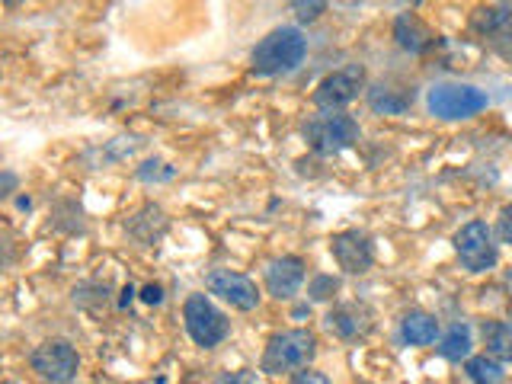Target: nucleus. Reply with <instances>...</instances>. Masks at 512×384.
<instances>
[{
    "label": "nucleus",
    "instance_id": "nucleus-18",
    "mask_svg": "<svg viewBox=\"0 0 512 384\" xmlns=\"http://www.w3.org/2000/svg\"><path fill=\"white\" fill-rule=\"evenodd\" d=\"M471 346H474L471 327L468 324H452V327H448V333L442 336L439 352H442V359H448V362H461V359H471Z\"/></svg>",
    "mask_w": 512,
    "mask_h": 384
},
{
    "label": "nucleus",
    "instance_id": "nucleus-11",
    "mask_svg": "<svg viewBox=\"0 0 512 384\" xmlns=\"http://www.w3.org/2000/svg\"><path fill=\"white\" fill-rule=\"evenodd\" d=\"M304 282V260L301 256H279L266 266V288L272 298H292Z\"/></svg>",
    "mask_w": 512,
    "mask_h": 384
},
{
    "label": "nucleus",
    "instance_id": "nucleus-4",
    "mask_svg": "<svg viewBox=\"0 0 512 384\" xmlns=\"http://www.w3.org/2000/svg\"><path fill=\"white\" fill-rule=\"evenodd\" d=\"M429 112L439 119H471L477 112L487 109V93L477 90L471 84H436L429 90V100H426Z\"/></svg>",
    "mask_w": 512,
    "mask_h": 384
},
{
    "label": "nucleus",
    "instance_id": "nucleus-5",
    "mask_svg": "<svg viewBox=\"0 0 512 384\" xmlns=\"http://www.w3.org/2000/svg\"><path fill=\"white\" fill-rule=\"evenodd\" d=\"M183 320H186V330L192 336V343L202 346V349H215L224 336L231 333L228 317H224L205 295H189L186 298Z\"/></svg>",
    "mask_w": 512,
    "mask_h": 384
},
{
    "label": "nucleus",
    "instance_id": "nucleus-20",
    "mask_svg": "<svg viewBox=\"0 0 512 384\" xmlns=\"http://www.w3.org/2000/svg\"><path fill=\"white\" fill-rule=\"evenodd\" d=\"M336 288H340V282H336L333 276H317L314 282H311V298L314 301H324V298H330L333 292H336Z\"/></svg>",
    "mask_w": 512,
    "mask_h": 384
},
{
    "label": "nucleus",
    "instance_id": "nucleus-17",
    "mask_svg": "<svg viewBox=\"0 0 512 384\" xmlns=\"http://www.w3.org/2000/svg\"><path fill=\"white\" fill-rule=\"evenodd\" d=\"M484 343H487L490 359L512 362V324H506V320H490V324H484Z\"/></svg>",
    "mask_w": 512,
    "mask_h": 384
},
{
    "label": "nucleus",
    "instance_id": "nucleus-2",
    "mask_svg": "<svg viewBox=\"0 0 512 384\" xmlns=\"http://www.w3.org/2000/svg\"><path fill=\"white\" fill-rule=\"evenodd\" d=\"M317 356V340L311 330H282L269 336L266 352H263V372L269 375H285V372H301L308 368Z\"/></svg>",
    "mask_w": 512,
    "mask_h": 384
},
{
    "label": "nucleus",
    "instance_id": "nucleus-7",
    "mask_svg": "<svg viewBox=\"0 0 512 384\" xmlns=\"http://www.w3.org/2000/svg\"><path fill=\"white\" fill-rule=\"evenodd\" d=\"M29 365H32V372H36V375H39L42 381H48V384H68V381L77 375L80 356L74 352L71 343H64V340H48V343H42V346L32 349Z\"/></svg>",
    "mask_w": 512,
    "mask_h": 384
},
{
    "label": "nucleus",
    "instance_id": "nucleus-13",
    "mask_svg": "<svg viewBox=\"0 0 512 384\" xmlns=\"http://www.w3.org/2000/svg\"><path fill=\"white\" fill-rule=\"evenodd\" d=\"M471 29L480 39L500 42V39H512V7H484L474 13Z\"/></svg>",
    "mask_w": 512,
    "mask_h": 384
},
{
    "label": "nucleus",
    "instance_id": "nucleus-14",
    "mask_svg": "<svg viewBox=\"0 0 512 384\" xmlns=\"http://www.w3.org/2000/svg\"><path fill=\"white\" fill-rule=\"evenodd\" d=\"M400 333H404V340L410 346H429L439 336V320L426 311H410L400 320Z\"/></svg>",
    "mask_w": 512,
    "mask_h": 384
},
{
    "label": "nucleus",
    "instance_id": "nucleus-1",
    "mask_svg": "<svg viewBox=\"0 0 512 384\" xmlns=\"http://www.w3.org/2000/svg\"><path fill=\"white\" fill-rule=\"evenodd\" d=\"M304 52H308V39H304L295 26H279V29H272L266 39L256 42L250 55V68L266 77L285 74L298 68L304 61Z\"/></svg>",
    "mask_w": 512,
    "mask_h": 384
},
{
    "label": "nucleus",
    "instance_id": "nucleus-9",
    "mask_svg": "<svg viewBox=\"0 0 512 384\" xmlns=\"http://www.w3.org/2000/svg\"><path fill=\"white\" fill-rule=\"evenodd\" d=\"M208 292L218 295L221 301H228L237 311H253L256 304H260V288H256V282L234 269H215L212 276H208Z\"/></svg>",
    "mask_w": 512,
    "mask_h": 384
},
{
    "label": "nucleus",
    "instance_id": "nucleus-24",
    "mask_svg": "<svg viewBox=\"0 0 512 384\" xmlns=\"http://www.w3.org/2000/svg\"><path fill=\"white\" fill-rule=\"evenodd\" d=\"M500 237H503V244L512 247V205H506L500 212Z\"/></svg>",
    "mask_w": 512,
    "mask_h": 384
},
{
    "label": "nucleus",
    "instance_id": "nucleus-26",
    "mask_svg": "<svg viewBox=\"0 0 512 384\" xmlns=\"http://www.w3.org/2000/svg\"><path fill=\"white\" fill-rule=\"evenodd\" d=\"M509 285H512V272H509Z\"/></svg>",
    "mask_w": 512,
    "mask_h": 384
},
{
    "label": "nucleus",
    "instance_id": "nucleus-12",
    "mask_svg": "<svg viewBox=\"0 0 512 384\" xmlns=\"http://www.w3.org/2000/svg\"><path fill=\"white\" fill-rule=\"evenodd\" d=\"M327 327L330 333L343 336V340H356L372 330V314H368L362 304H340L327 314Z\"/></svg>",
    "mask_w": 512,
    "mask_h": 384
},
{
    "label": "nucleus",
    "instance_id": "nucleus-6",
    "mask_svg": "<svg viewBox=\"0 0 512 384\" xmlns=\"http://www.w3.org/2000/svg\"><path fill=\"white\" fill-rule=\"evenodd\" d=\"M365 87V68L362 64H346V68L327 74L314 90V106L324 112H340L359 96Z\"/></svg>",
    "mask_w": 512,
    "mask_h": 384
},
{
    "label": "nucleus",
    "instance_id": "nucleus-19",
    "mask_svg": "<svg viewBox=\"0 0 512 384\" xmlns=\"http://www.w3.org/2000/svg\"><path fill=\"white\" fill-rule=\"evenodd\" d=\"M503 365L490 356H471L468 359V378L474 384H503Z\"/></svg>",
    "mask_w": 512,
    "mask_h": 384
},
{
    "label": "nucleus",
    "instance_id": "nucleus-3",
    "mask_svg": "<svg viewBox=\"0 0 512 384\" xmlns=\"http://www.w3.org/2000/svg\"><path fill=\"white\" fill-rule=\"evenodd\" d=\"M359 122L346 112H324L304 125V138L317 154H340L359 141Z\"/></svg>",
    "mask_w": 512,
    "mask_h": 384
},
{
    "label": "nucleus",
    "instance_id": "nucleus-15",
    "mask_svg": "<svg viewBox=\"0 0 512 384\" xmlns=\"http://www.w3.org/2000/svg\"><path fill=\"white\" fill-rule=\"evenodd\" d=\"M394 36L400 42V48H407V52H423V48L432 45V32L416 20L413 13H400L397 23H394Z\"/></svg>",
    "mask_w": 512,
    "mask_h": 384
},
{
    "label": "nucleus",
    "instance_id": "nucleus-16",
    "mask_svg": "<svg viewBox=\"0 0 512 384\" xmlns=\"http://www.w3.org/2000/svg\"><path fill=\"white\" fill-rule=\"evenodd\" d=\"M410 103H413V90H394L388 84H375L368 90V106L375 112H384V116H400Z\"/></svg>",
    "mask_w": 512,
    "mask_h": 384
},
{
    "label": "nucleus",
    "instance_id": "nucleus-8",
    "mask_svg": "<svg viewBox=\"0 0 512 384\" xmlns=\"http://www.w3.org/2000/svg\"><path fill=\"white\" fill-rule=\"evenodd\" d=\"M455 250L458 260L468 272H487L496 266V244L493 231L487 228V221H468L455 234Z\"/></svg>",
    "mask_w": 512,
    "mask_h": 384
},
{
    "label": "nucleus",
    "instance_id": "nucleus-23",
    "mask_svg": "<svg viewBox=\"0 0 512 384\" xmlns=\"http://www.w3.org/2000/svg\"><path fill=\"white\" fill-rule=\"evenodd\" d=\"M292 384H333L324 372H311V368H301V372L292 378Z\"/></svg>",
    "mask_w": 512,
    "mask_h": 384
},
{
    "label": "nucleus",
    "instance_id": "nucleus-21",
    "mask_svg": "<svg viewBox=\"0 0 512 384\" xmlns=\"http://www.w3.org/2000/svg\"><path fill=\"white\" fill-rule=\"evenodd\" d=\"M215 384H260V378L250 368H240V372H224Z\"/></svg>",
    "mask_w": 512,
    "mask_h": 384
},
{
    "label": "nucleus",
    "instance_id": "nucleus-22",
    "mask_svg": "<svg viewBox=\"0 0 512 384\" xmlns=\"http://www.w3.org/2000/svg\"><path fill=\"white\" fill-rule=\"evenodd\" d=\"M292 7L298 10L301 23H311V20H317V16L327 10V4H301V0H298V4H292Z\"/></svg>",
    "mask_w": 512,
    "mask_h": 384
},
{
    "label": "nucleus",
    "instance_id": "nucleus-10",
    "mask_svg": "<svg viewBox=\"0 0 512 384\" xmlns=\"http://www.w3.org/2000/svg\"><path fill=\"white\" fill-rule=\"evenodd\" d=\"M330 253L333 260L340 263V269H346L349 276H362V272L372 269L375 263V250L372 240H368L365 231H343L330 237Z\"/></svg>",
    "mask_w": 512,
    "mask_h": 384
},
{
    "label": "nucleus",
    "instance_id": "nucleus-25",
    "mask_svg": "<svg viewBox=\"0 0 512 384\" xmlns=\"http://www.w3.org/2000/svg\"><path fill=\"white\" fill-rule=\"evenodd\" d=\"M160 298H164V295H160V288H157V285H148V288H144V301H148V304H160Z\"/></svg>",
    "mask_w": 512,
    "mask_h": 384
}]
</instances>
